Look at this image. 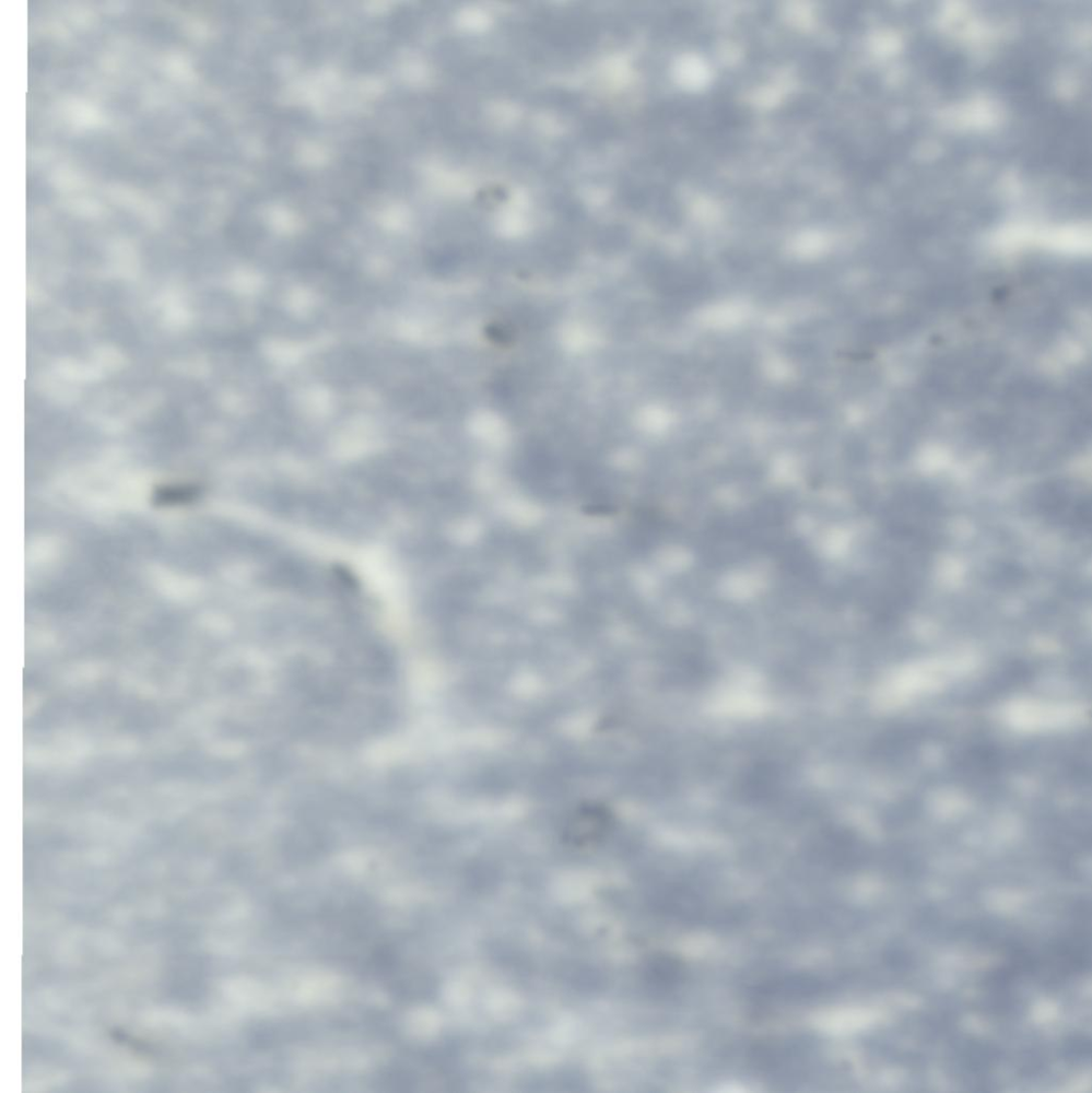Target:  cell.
I'll list each match as a JSON object with an SVG mask.
<instances>
[{
  "label": "cell",
  "mask_w": 1092,
  "mask_h": 1093,
  "mask_svg": "<svg viewBox=\"0 0 1092 1093\" xmlns=\"http://www.w3.org/2000/svg\"><path fill=\"white\" fill-rule=\"evenodd\" d=\"M1038 504L1042 513L1060 525L1080 531L1090 526V501L1083 491L1070 485L1057 484L1043 488Z\"/></svg>",
  "instance_id": "cell-1"
},
{
  "label": "cell",
  "mask_w": 1092,
  "mask_h": 1093,
  "mask_svg": "<svg viewBox=\"0 0 1092 1093\" xmlns=\"http://www.w3.org/2000/svg\"><path fill=\"white\" fill-rule=\"evenodd\" d=\"M777 770L766 763H757L743 775L738 784L739 796L747 801L759 802L773 796L778 789Z\"/></svg>",
  "instance_id": "cell-2"
},
{
  "label": "cell",
  "mask_w": 1092,
  "mask_h": 1093,
  "mask_svg": "<svg viewBox=\"0 0 1092 1093\" xmlns=\"http://www.w3.org/2000/svg\"><path fill=\"white\" fill-rule=\"evenodd\" d=\"M651 982L660 988L669 989L685 979V968L677 959L660 957L651 962L648 971Z\"/></svg>",
  "instance_id": "cell-3"
}]
</instances>
